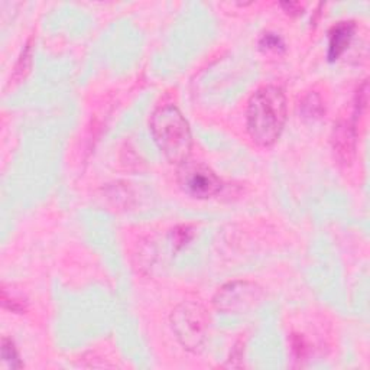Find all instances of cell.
<instances>
[{"label":"cell","mask_w":370,"mask_h":370,"mask_svg":"<svg viewBox=\"0 0 370 370\" xmlns=\"http://www.w3.org/2000/svg\"><path fill=\"white\" fill-rule=\"evenodd\" d=\"M152 138L164 157L180 165L190 158L192 135L187 119L174 105L158 107L150 120Z\"/></svg>","instance_id":"obj_2"},{"label":"cell","mask_w":370,"mask_h":370,"mask_svg":"<svg viewBox=\"0 0 370 370\" xmlns=\"http://www.w3.org/2000/svg\"><path fill=\"white\" fill-rule=\"evenodd\" d=\"M262 49H266V51H275L278 53L279 49H284V42L282 39L275 35V34H265L259 42Z\"/></svg>","instance_id":"obj_12"},{"label":"cell","mask_w":370,"mask_h":370,"mask_svg":"<svg viewBox=\"0 0 370 370\" xmlns=\"http://www.w3.org/2000/svg\"><path fill=\"white\" fill-rule=\"evenodd\" d=\"M356 31V25L352 20H343L336 23L329 34V61L334 62L338 60L344 51L349 48L353 35Z\"/></svg>","instance_id":"obj_7"},{"label":"cell","mask_w":370,"mask_h":370,"mask_svg":"<svg viewBox=\"0 0 370 370\" xmlns=\"http://www.w3.org/2000/svg\"><path fill=\"white\" fill-rule=\"evenodd\" d=\"M301 112H303V117H307V119L322 117V114L324 113V106H323L322 98H319L315 93L308 94L303 100Z\"/></svg>","instance_id":"obj_8"},{"label":"cell","mask_w":370,"mask_h":370,"mask_svg":"<svg viewBox=\"0 0 370 370\" xmlns=\"http://www.w3.org/2000/svg\"><path fill=\"white\" fill-rule=\"evenodd\" d=\"M333 147L338 159L343 164H350L356 150V128L355 123L350 125L348 121H340L334 126L333 132Z\"/></svg>","instance_id":"obj_6"},{"label":"cell","mask_w":370,"mask_h":370,"mask_svg":"<svg viewBox=\"0 0 370 370\" xmlns=\"http://www.w3.org/2000/svg\"><path fill=\"white\" fill-rule=\"evenodd\" d=\"M286 123V95L278 86L259 88L246 110V126L252 140L262 146H272L282 135Z\"/></svg>","instance_id":"obj_1"},{"label":"cell","mask_w":370,"mask_h":370,"mask_svg":"<svg viewBox=\"0 0 370 370\" xmlns=\"http://www.w3.org/2000/svg\"><path fill=\"white\" fill-rule=\"evenodd\" d=\"M209 322L210 319L206 310L195 303L181 304L171 314L172 330L188 350H197L203 346Z\"/></svg>","instance_id":"obj_3"},{"label":"cell","mask_w":370,"mask_h":370,"mask_svg":"<svg viewBox=\"0 0 370 370\" xmlns=\"http://www.w3.org/2000/svg\"><path fill=\"white\" fill-rule=\"evenodd\" d=\"M177 183L187 195L199 200L210 199L223 188V183L209 165L191 159L178 165Z\"/></svg>","instance_id":"obj_4"},{"label":"cell","mask_w":370,"mask_h":370,"mask_svg":"<svg viewBox=\"0 0 370 370\" xmlns=\"http://www.w3.org/2000/svg\"><path fill=\"white\" fill-rule=\"evenodd\" d=\"M263 297L260 286L252 282H230L221 288L214 297L217 310L225 312H244L255 308Z\"/></svg>","instance_id":"obj_5"},{"label":"cell","mask_w":370,"mask_h":370,"mask_svg":"<svg viewBox=\"0 0 370 370\" xmlns=\"http://www.w3.org/2000/svg\"><path fill=\"white\" fill-rule=\"evenodd\" d=\"M192 236H194V233H192V229L190 226H180L174 232H172V240H174V244H176L177 249L185 246L192 239Z\"/></svg>","instance_id":"obj_11"},{"label":"cell","mask_w":370,"mask_h":370,"mask_svg":"<svg viewBox=\"0 0 370 370\" xmlns=\"http://www.w3.org/2000/svg\"><path fill=\"white\" fill-rule=\"evenodd\" d=\"M2 359L11 369H20L23 366L15 348V343L8 337L2 338Z\"/></svg>","instance_id":"obj_10"},{"label":"cell","mask_w":370,"mask_h":370,"mask_svg":"<svg viewBox=\"0 0 370 370\" xmlns=\"http://www.w3.org/2000/svg\"><path fill=\"white\" fill-rule=\"evenodd\" d=\"M281 6L285 9V12L288 15H300V13H303V9H304L300 4H292V2L281 4Z\"/></svg>","instance_id":"obj_14"},{"label":"cell","mask_w":370,"mask_h":370,"mask_svg":"<svg viewBox=\"0 0 370 370\" xmlns=\"http://www.w3.org/2000/svg\"><path fill=\"white\" fill-rule=\"evenodd\" d=\"M31 62H32V41H29L27 45H25L22 55H20V58L15 67L13 79H18V80L25 79V76H27V74L29 72Z\"/></svg>","instance_id":"obj_9"},{"label":"cell","mask_w":370,"mask_h":370,"mask_svg":"<svg viewBox=\"0 0 370 370\" xmlns=\"http://www.w3.org/2000/svg\"><path fill=\"white\" fill-rule=\"evenodd\" d=\"M2 304L5 308L13 311V312H23L25 311V303L20 300L12 297V295L8 293V289L4 286L2 288Z\"/></svg>","instance_id":"obj_13"}]
</instances>
